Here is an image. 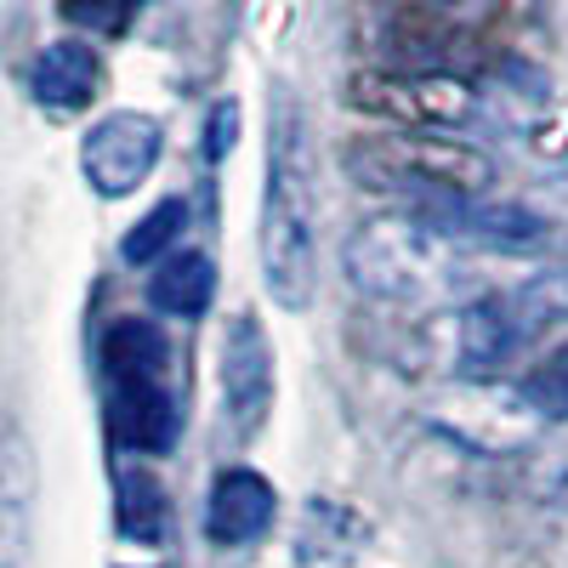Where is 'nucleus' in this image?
I'll return each instance as SVG.
<instances>
[{"label":"nucleus","instance_id":"nucleus-1","mask_svg":"<svg viewBox=\"0 0 568 568\" xmlns=\"http://www.w3.org/2000/svg\"><path fill=\"white\" fill-rule=\"evenodd\" d=\"M342 171L375 200L415 216H444L455 205L489 200L495 160L455 131H375L342 149Z\"/></svg>","mask_w":568,"mask_h":568},{"label":"nucleus","instance_id":"nucleus-2","mask_svg":"<svg viewBox=\"0 0 568 568\" xmlns=\"http://www.w3.org/2000/svg\"><path fill=\"white\" fill-rule=\"evenodd\" d=\"M342 267L358 296L393 302V307H438L455 302L460 284H471L466 251L449 240L438 222L415 211H387L342 245Z\"/></svg>","mask_w":568,"mask_h":568},{"label":"nucleus","instance_id":"nucleus-3","mask_svg":"<svg viewBox=\"0 0 568 568\" xmlns=\"http://www.w3.org/2000/svg\"><path fill=\"white\" fill-rule=\"evenodd\" d=\"M313 233H318V200H313L307 120L291 98H278L267 142V200H262V278L267 296L291 313L313 302Z\"/></svg>","mask_w":568,"mask_h":568},{"label":"nucleus","instance_id":"nucleus-4","mask_svg":"<svg viewBox=\"0 0 568 568\" xmlns=\"http://www.w3.org/2000/svg\"><path fill=\"white\" fill-rule=\"evenodd\" d=\"M114 438L136 455H165L176 444L171 342L154 318H114L98 342Z\"/></svg>","mask_w":568,"mask_h":568},{"label":"nucleus","instance_id":"nucleus-5","mask_svg":"<svg viewBox=\"0 0 568 568\" xmlns=\"http://www.w3.org/2000/svg\"><path fill=\"white\" fill-rule=\"evenodd\" d=\"M568 318V278H535L524 291L478 296L455 313V347L449 364L460 382H495V375L524 353L529 336Z\"/></svg>","mask_w":568,"mask_h":568},{"label":"nucleus","instance_id":"nucleus-6","mask_svg":"<svg viewBox=\"0 0 568 568\" xmlns=\"http://www.w3.org/2000/svg\"><path fill=\"white\" fill-rule=\"evenodd\" d=\"M353 109L387 120L393 131H460L478 120V91L460 74H398V69H364L347 80Z\"/></svg>","mask_w":568,"mask_h":568},{"label":"nucleus","instance_id":"nucleus-7","mask_svg":"<svg viewBox=\"0 0 568 568\" xmlns=\"http://www.w3.org/2000/svg\"><path fill=\"white\" fill-rule=\"evenodd\" d=\"M364 40L382 58L375 69H398V74H455V63H466V34L455 29V18H438L426 7H375L364 18Z\"/></svg>","mask_w":568,"mask_h":568},{"label":"nucleus","instance_id":"nucleus-8","mask_svg":"<svg viewBox=\"0 0 568 568\" xmlns=\"http://www.w3.org/2000/svg\"><path fill=\"white\" fill-rule=\"evenodd\" d=\"M160 149H165V125L154 114L120 109V114L98 120L91 136L80 142V171H85V182L98 187L103 200H125V194H136V187L154 176Z\"/></svg>","mask_w":568,"mask_h":568},{"label":"nucleus","instance_id":"nucleus-9","mask_svg":"<svg viewBox=\"0 0 568 568\" xmlns=\"http://www.w3.org/2000/svg\"><path fill=\"white\" fill-rule=\"evenodd\" d=\"M273 404V347L262 336L256 313H240L222 336V409L233 420V433H256Z\"/></svg>","mask_w":568,"mask_h":568},{"label":"nucleus","instance_id":"nucleus-10","mask_svg":"<svg viewBox=\"0 0 568 568\" xmlns=\"http://www.w3.org/2000/svg\"><path fill=\"white\" fill-rule=\"evenodd\" d=\"M438 222L460 251H495V256H546L551 251V222L535 216L529 205H511V200H471L455 205L444 216H426Z\"/></svg>","mask_w":568,"mask_h":568},{"label":"nucleus","instance_id":"nucleus-11","mask_svg":"<svg viewBox=\"0 0 568 568\" xmlns=\"http://www.w3.org/2000/svg\"><path fill=\"white\" fill-rule=\"evenodd\" d=\"M273 511H278V495L262 471L222 466L216 484H211V500H205V535L216 546H245L273 524Z\"/></svg>","mask_w":568,"mask_h":568},{"label":"nucleus","instance_id":"nucleus-12","mask_svg":"<svg viewBox=\"0 0 568 568\" xmlns=\"http://www.w3.org/2000/svg\"><path fill=\"white\" fill-rule=\"evenodd\" d=\"M98 80H103V63L85 40H52L45 52L34 58V103L40 109H58V114H74L98 98Z\"/></svg>","mask_w":568,"mask_h":568},{"label":"nucleus","instance_id":"nucleus-13","mask_svg":"<svg viewBox=\"0 0 568 568\" xmlns=\"http://www.w3.org/2000/svg\"><path fill=\"white\" fill-rule=\"evenodd\" d=\"M211 296H216V267H211V256H200V251L171 256V262L154 273V284H149V302H154L160 313H176V318L205 313Z\"/></svg>","mask_w":568,"mask_h":568},{"label":"nucleus","instance_id":"nucleus-14","mask_svg":"<svg viewBox=\"0 0 568 568\" xmlns=\"http://www.w3.org/2000/svg\"><path fill=\"white\" fill-rule=\"evenodd\" d=\"M182 233H187V205H182V200H160V205L120 240V256H125L131 267H142V262L165 256V251L182 240Z\"/></svg>","mask_w":568,"mask_h":568},{"label":"nucleus","instance_id":"nucleus-15","mask_svg":"<svg viewBox=\"0 0 568 568\" xmlns=\"http://www.w3.org/2000/svg\"><path fill=\"white\" fill-rule=\"evenodd\" d=\"M120 495H125V500H120V506H125L120 529H125V535H136V540H154V535L165 529V495H160V484H154V471H149V466L125 471Z\"/></svg>","mask_w":568,"mask_h":568},{"label":"nucleus","instance_id":"nucleus-16","mask_svg":"<svg viewBox=\"0 0 568 568\" xmlns=\"http://www.w3.org/2000/svg\"><path fill=\"white\" fill-rule=\"evenodd\" d=\"M546 415H568V342H557L535 369H529V387H524Z\"/></svg>","mask_w":568,"mask_h":568},{"label":"nucleus","instance_id":"nucleus-17","mask_svg":"<svg viewBox=\"0 0 568 568\" xmlns=\"http://www.w3.org/2000/svg\"><path fill=\"white\" fill-rule=\"evenodd\" d=\"M142 0H63V12L74 23H91V29H120Z\"/></svg>","mask_w":568,"mask_h":568},{"label":"nucleus","instance_id":"nucleus-18","mask_svg":"<svg viewBox=\"0 0 568 568\" xmlns=\"http://www.w3.org/2000/svg\"><path fill=\"white\" fill-rule=\"evenodd\" d=\"M233 125H240V114H233V103H222V109L211 114V160H222V154H227Z\"/></svg>","mask_w":568,"mask_h":568},{"label":"nucleus","instance_id":"nucleus-19","mask_svg":"<svg viewBox=\"0 0 568 568\" xmlns=\"http://www.w3.org/2000/svg\"><path fill=\"white\" fill-rule=\"evenodd\" d=\"M409 7H426V12H438V18H471L484 0H409Z\"/></svg>","mask_w":568,"mask_h":568}]
</instances>
